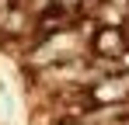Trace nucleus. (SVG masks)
<instances>
[{
	"label": "nucleus",
	"mask_w": 129,
	"mask_h": 125,
	"mask_svg": "<svg viewBox=\"0 0 129 125\" xmlns=\"http://www.w3.org/2000/svg\"><path fill=\"white\" fill-rule=\"evenodd\" d=\"M91 49L101 56V59H119L122 52L129 49V35L126 28H112V24H101L91 38Z\"/></svg>",
	"instance_id": "obj_1"
},
{
	"label": "nucleus",
	"mask_w": 129,
	"mask_h": 125,
	"mask_svg": "<svg viewBox=\"0 0 129 125\" xmlns=\"http://www.w3.org/2000/svg\"><path fill=\"white\" fill-rule=\"evenodd\" d=\"M87 94H91L94 104H122V101H129V83L122 73L119 77H101Z\"/></svg>",
	"instance_id": "obj_2"
},
{
	"label": "nucleus",
	"mask_w": 129,
	"mask_h": 125,
	"mask_svg": "<svg viewBox=\"0 0 129 125\" xmlns=\"http://www.w3.org/2000/svg\"><path fill=\"white\" fill-rule=\"evenodd\" d=\"M59 7H66V11H77V7H84V0H56Z\"/></svg>",
	"instance_id": "obj_3"
},
{
	"label": "nucleus",
	"mask_w": 129,
	"mask_h": 125,
	"mask_svg": "<svg viewBox=\"0 0 129 125\" xmlns=\"http://www.w3.org/2000/svg\"><path fill=\"white\" fill-rule=\"evenodd\" d=\"M126 35H129V18H126Z\"/></svg>",
	"instance_id": "obj_4"
}]
</instances>
